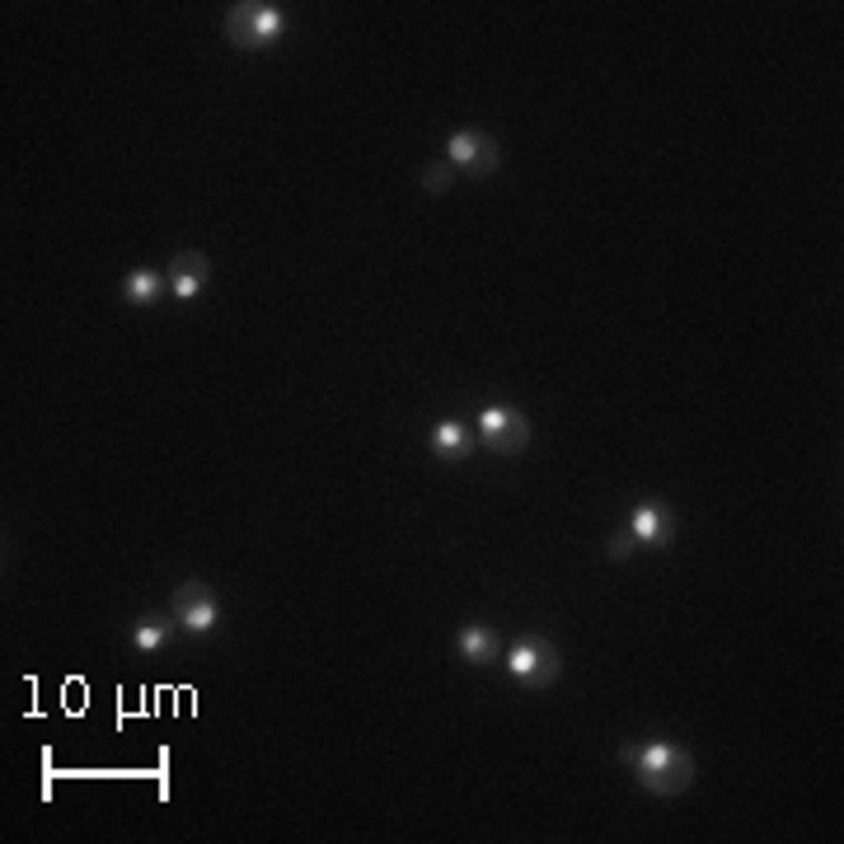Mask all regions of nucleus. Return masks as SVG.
I'll return each instance as SVG.
<instances>
[{
    "mask_svg": "<svg viewBox=\"0 0 844 844\" xmlns=\"http://www.w3.org/2000/svg\"><path fill=\"white\" fill-rule=\"evenodd\" d=\"M619 755H625V760L638 769L642 788L657 793V797H676V793H685V788L695 784V760H690V755H685L680 746H671V742L625 746Z\"/></svg>",
    "mask_w": 844,
    "mask_h": 844,
    "instance_id": "obj_1",
    "label": "nucleus"
},
{
    "mask_svg": "<svg viewBox=\"0 0 844 844\" xmlns=\"http://www.w3.org/2000/svg\"><path fill=\"white\" fill-rule=\"evenodd\" d=\"M470 446H474V436H470L464 422L446 418V422H436V428H432V455L436 460H464V455H470Z\"/></svg>",
    "mask_w": 844,
    "mask_h": 844,
    "instance_id": "obj_9",
    "label": "nucleus"
},
{
    "mask_svg": "<svg viewBox=\"0 0 844 844\" xmlns=\"http://www.w3.org/2000/svg\"><path fill=\"white\" fill-rule=\"evenodd\" d=\"M165 638H169V625L160 619V625H141L131 642H137V652H155V648H165Z\"/></svg>",
    "mask_w": 844,
    "mask_h": 844,
    "instance_id": "obj_12",
    "label": "nucleus"
},
{
    "mask_svg": "<svg viewBox=\"0 0 844 844\" xmlns=\"http://www.w3.org/2000/svg\"><path fill=\"white\" fill-rule=\"evenodd\" d=\"M634 540L638 544H666L676 536V521H671V512H666V507H657V502H648V507H638L634 512Z\"/></svg>",
    "mask_w": 844,
    "mask_h": 844,
    "instance_id": "obj_8",
    "label": "nucleus"
},
{
    "mask_svg": "<svg viewBox=\"0 0 844 844\" xmlns=\"http://www.w3.org/2000/svg\"><path fill=\"white\" fill-rule=\"evenodd\" d=\"M460 657H470V661H479V666L498 661V634L483 629V625H470V629L460 634Z\"/></svg>",
    "mask_w": 844,
    "mask_h": 844,
    "instance_id": "obj_11",
    "label": "nucleus"
},
{
    "mask_svg": "<svg viewBox=\"0 0 844 844\" xmlns=\"http://www.w3.org/2000/svg\"><path fill=\"white\" fill-rule=\"evenodd\" d=\"M174 619H179V629L188 634H203L216 625V596L207 582H184L179 591H174V601H169Z\"/></svg>",
    "mask_w": 844,
    "mask_h": 844,
    "instance_id": "obj_6",
    "label": "nucleus"
},
{
    "mask_svg": "<svg viewBox=\"0 0 844 844\" xmlns=\"http://www.w3.org/2000/svg\"><path fill=\"white\" fill-rule=\"evenodd\" d=\"M282 29H286L282 10H277V6H258V0H244V6H235V10L226 14V33L235 38V48H249V52L277 42Z\"/></svg>",
    "mask_w": 844,
    "mask_h": 844,
    "instance_id": "obj_2",
    "label": "nucleus"
},
{
    "mask_svg": "<svg viewBox=\"0 0 844 844\" xmlns=\"http://www.w3.org/2000/svg\"><path fill=\"white\" fill-rule=\"evenodd\" d=\"M451 160H441V165H432L428 174H422V184H428V193H446L451 188Z\"/></svg>",
    "mask_w": 844,
    "mask_h": 844,
    "instance_id": "obj_13",
    "label": "nucleus"
},
{
    "mask_svg": "<svg viewBox=\"0 0 844 844\" xmlns=\"http://www.w3.org/2000/svg\"><path fill=\"white\" fill-rule=\"evenodd\" d=\"M446 160L464 174H474V179H488V174H498L502 150L493 137H483V131H455L446 141Z\"/></svg>",
    "mask_w": 844,
    "mask_h": 844,
    "instance_id": "obj_5",
    "label": "nucleus"
},
{
    "mask_svg": "<svg viewBox=\"0 0 844 844\" xmlns=\"http://www.w3.org/2000/svg\"><path fill=\"white\" fill-rule=\"evenodd\" d=\"M507 671H512L521 685H536V690H544V685L559 680L563 657H559V648H553L549 638H521L517 648L507 652Z\"/></svg>",
    "mask_w": 844,
    "mask_h": 844,
    "instance_id": "obj_3",
    "label": "nucleus"
},
{
    "mask_svg": "<svg viewBox=\"0 0 844 844\" xmlns=\"http://www.w3.org/2000/svg\"><path fill=\"white\" fill-rule=\"evenodd\" d=\"M165 277H169V292H174V296H179V301H193V296L207 286V277H212V263H207V254L184 249V254H179V258H174L169 268H165Z\"/></svg>",
    "mask_w": 844,
    "mask_h": 844,
    "instance_id": "obj_7",
    "label": "nucleus"
},
{
    "mask_svg": "<svg viewBox=\"0 0 844 844\" xmlns=\"http://www.w3.org/2000/svg\"><path fill=\"white\" fill-rule=\"evenodd\" d=\"M638 540H634V530H619V536L610 540V559H629V549H634Z\"/></svg>",
    "mask_w": 844,
    "mask_h": 844,
    "instance_id": "obj_14",
    "label": "nucleus"
},
{
    "mask_svg": "<svg viewBox=\"0 0 844 844\" xmlns=\"http://www.w3.org/2000/svg\"><path fill=\"white\" fill-rule=\"evenodd\" d=\"M165 273H155V268H137V273H127V282H122V296L131 301V305H150V301H160V292H165Z\"/></svg>",
    "mask_w": 844,
    "mask_h": 844,
    "instance_id": "obj_10",
    "label": "nucleus"
},
{
    "mask_svg": "<svg viewBox=\"0 0 844 844\" xmlns=\"http://www.w3.org/2000/svg\"><path fill=\"white\" fill-rule=\"evenodd\" d=\"M479 441L498 455H521L530 446V422L517 409H483L479 413Z\"/></svg>",
    "mask_w": 844,
    "mask_h": 844,
    "instance_id": "obj_4",
    "label": "nucleus"
}]
</instances>
